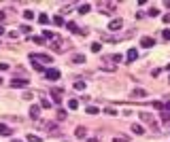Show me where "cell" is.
Returning <instances> with one entry per match:
<instances>
[{
	"label": "cell",
	"instance_id": "1",
	"mask_svg": "<svg viewBox=\"0 0 170 142\" xmlns=\"http://www.w3.org/2000/svg\"><path fill=\"white\" fill-rule=\"evenodd\" d=\"M140 121L147 123V125L151 127V132H160V123L153 119V115H149V112H140Z\"/></svg>",
	"mask_w": 170,
	"mask_h": 142
},
{
	"label": "cell",
	"instance_id": "2",
	"mask_svg": "<svg viewBox=\"0 0 170 142\" xmlns=\"http://www.w3.org/2000/svg\"><path fill=\"white\" fill-rule=\"evenodd\" d=\"M51 47H53V51H57V53H62V51H66V47H68V43L62 38V36H53L51 38Z\"/></svg>",
	"mask_w": 170,
	"mask_h": 142
},
{
	"label": "cell",
	"instance_id": "3",
	"mask_svg": "<svg viewBox=\"0 0 170 142\" xmlns=\"http://www.w3.org/2000/svg\"><path fill=\"white\" fill-rule=\"evenodd\" d=\"M30 59L32 62H36V64H53V59H51V55H47V53H30Z\"/></svg>",
	"mask_w": 170,
	"mask_h": 142
},
{
	"label": "cell",
	"instance_id": "4",
	"mask_svg": "<svg viewBox=\"0 0 170 142\" xmlns=\"http://www.w3.org/2000/svg\"><path fill=\"white\" fill-rule=\"evenodd\" d=\"M98 9H100V13L111 15V13L117 11V2H98Z\"/></svg>",
	"mask_w": 170,
	"mask_h": 142
},
{
	"label": "cell",
	"instance_id": "5",
	"mask_svg": "<svg viewBox=\"0 0 170 142\" xmlns=\"http://www.w3.org/2000/svg\"><path fill=\"white\" fill-rule=\"evenodd\" d=\"M121 28H124V19H121V17H119V19H111V21H109V30H111V32H119Z\"/></svg>",
	"mask_w": 170,
	"mask_h": 142
},
{
	"label": "cell",
	"instance_id": "6",
	"mask_svg": "<svg viewBox=\"0 0 170 142\" xmlns=\"http://www.w3.org/2000/svg\"><path fill=\"white\" fill-rule=\"evenodd\" d=\"M66 28H68L72 34H81V36H87V30H79V26H77L75 21H68V23H66Z\"/></svg>",
	"mask_w": 170,
	"mask_h": 142
},
{
	"label": "cell",
	"instance_id": "7",
	"mask_svg": "<svg viewBox=\"0 0 170 142\" xmlns=\"http://www.w3.org/2000/svg\"><path fill=\"white\" fill-rule=\"evenodd\" d=\"M9 85H11L13 89H17V87H28V85H30V81H28V79H13Z\"/></svg>",
	"mask_w": 170,
	"mask_h": 142
},
{
	"label": "cell",
	"instance_id": "8",
	"mask_svg": "<svg viewBox=\"0 0 170 142\" xmlns=\"http://www.w3.org/2000/svg\"><path fill=\"white\" fill-rule=\"evenodd\" d=\"M45 76H47L49 81H57V79H60V70H55V68H47V70H45Z\"/></svg>",
	"mask_w": 170,
	"mask_h": 142
},
{
	"label": "cell",
	"instance_id": "9",
	"mask_svg": "<svg viewBox=\"0 0 170 142\" xmlns=\"http://www.w3.org/2000/svg\"><path fill=\"white\" fill-rule=\"evenodd\" d=\"M140 47H147V49L155 47V38H151V36H142V38H140Z\"/></svg>",
	"mask_w": 170,
	"mask_h": 142
},
{
	"label": "cell",
	"instance_id": "10",
	"mask_svg": "<svg viewBox=\"0 0 170 142\" xmlns=\"http://www.w3.org/2000/svg\"><path fill=\"white\" fill-rule=\"evenodd\" d=\"M30 117H32L34 121H36V119L41 117V106H39V104H34V106H30Z\"/></svg>",
	"mask_w": 170,
	"mask_h": 142
},
{
	"label": "cell",
	"instance_id": "11",
	"mask_svg": "<svg viewBox=\"0 0 170 142\" xmlns=\"http://www.w3.org/2000/svg\"><path fill=\"white\" fill-rule=\"evenodd\" d=\"M45 127L49 130V134H51V136H60V130H57V125H55V123H47Z\"/></svg>",
	"mask_w": 170,
	"mask_h": 142
},
{
	"label": "cell",
	"instance_id": "12",
	"mask_svg": "<svg viewBox=\"0 0 170 142\" xmlns=\"http://www.w3.org/2000/svg\"><path fill=\"white\" fill-rule=\"evenodd\" d=\"M13 134V130L9 127V125H4V123H0V136H11Z\"/></svg>",
	"mask_w": 170,
	"mask_h": 142
},
{
	"label": "cell",
	"instance_id": "13",
	"mask_svg": "<svg viewBox=\"0 0 170 142\" xmlns=\"http://www.w3.org/2000/svg\"><path fill=\"white\" fill-rule=\"evenodd\" d=\"M136 57H138V51H136V49H130L128 55H126V59L128 62H136Z\"/></svg>",
	"mask_w": 170,
	"mask_h": 142
},
{
	"label": "cell",
	"instance_id": "14",
	"mask_svg": "<svg viewBox=\"0 0 170 142\" xmlns=\"http://www.w3.org/2000/svg\"><path fill=\"white\" fill-rule=\"evenodd\" d=\"M145 95H147L145 89H134V91H132V98H134V100H140V98H145Z\"/></svg>",
	"mask_w": 170,
	"mask_h": 142
},
{
	"label": "cell",
	"instance_id": "15",
	"mask_svg": "<svg viewBox=\"0 0 170 142\" xmlns=\"http://www.w3.org/2000/svg\"><path fill=\"white\" fill-rule=\"evenodd\" d=\"M85 134H87V130H85L83 125H79V127L75 130V136H77V138H85Z\"/></svg>",
	"mask_w": 170,
	"mask_h": 142
},
{
	"label": "cell",
	"instance_id": "16",
	"mask_svg": "<svg viewBox=\"0 0 170 142\" xmlns=\"http://www.w3.org/2000/svg\"><path fill=\"white\" fill-rule=\"evenodd\" d=\"M53 102H55V104L62 102V89H53Z\"/></svg>",
	"mask_w": 170,
	"mask_h": 142
},
{
	"label": "cell",
	"instance_id": "17",
	"mask_svg": "<svg viewBox=\"0 0 170 142\" xmlns=\"http://www.w3.org/2000/svg\"><path fill=\"white\" fill-rule=\"evenodd\" d=\"M132 132H134L136 136H142V134H145V130H142V125H136V123L132 125Z\"/></svg>",
	"mask_w": 170,
	"mask_h": 142
},
{
	"label": "cell",
	"instance_id": "18",
	"mask_svg": "<svg viewBox=\"0 0 170 142\" xmlns=\"http://www.w3.org/2000/svg\"><path fill=\"white\" fill-rule=\"evenodd\" d=\"M39 23H41V26L49 23V15H47V13H41V15H39Z\"/></svg>",
	"mask_w": 170,
	"mask_h": 142
},
{
	"label": "cell",
	"instance_id": "19",
	"mask_svg": "<svg viewBox=\"0 0 170 142\" xmlns=\"http://www.w3.org/2000/svg\"><path fill=\"white\" fill-rule=\"evenodd\" d=\"M72 64H77V66H79V64H85V55H75V57H72Z\"/></svg>",
	"mask_w": 170,
	"mask_h": 142
},
{
	"label": "cell",
	"instance_id": "20",
	"mask_svg": "<svg viewBox=\"0 0 170 142\" xmlns=\"http://www.w3.org/2000/svg\"><path fill=\"white\" fill-rule=\"evenodd\" d=\"M68 108H70V110H77V108H79V102H77L75 98H72V100H68Z\"/></svg>",
	"mask_w": 170,
	"mask_h": 142
},
{
	"label": "cell",
	"instance_id": "21",
	"mask_svg": "<svg viewBox=\"0 0 170 142\" xmlns=\"http://www.w3.org/2000/svg\"><path fill=\"white\" fill-rule=\"evenodd\" d=\"M72 87H75L77 91H83V89H85V83H83V81H75V85H72Z\"/></svg>",
	"mask_w": 170,
	"mask_h": 142
},
{
	"label": "cell",
	"instance_id": "22",
	"mask_svg": "<svg viewBox=\"0 0 170 142\" xmlns=\"http://www.w3.org/2000/svg\"><path fill=\"white\" fill-rule=\"evenodd\" d=\"M89 9H91V6L85 2V4H81V6H79V13H81V15H85V13H89Z\"/></svg>",
	"mask_w": 170,
	"mask_h": 142
},
{
	"label": "cell",
	"instance_id": "23",
	"mask_svg": "<svg viewBox=\"0 0 170 142\" xmlns=\"http://www.w3.org/2000/svg\"><path fill=\"white\" fill-rule=\"evenodd\" d=\"M85 112H87V115H98L100 110H98L96 106H87V108H85Z\"/></svg>",
	"mask_w": 170,
	"mask_h": 142
},
{
	"label": "cell",
	"instance_id": "24",
	"mask_svg": "<svg viewBox=\"0 0 170 142\" xmlns=\"http://www.w3.org/2000/svg\"><path fill=\"white\" fill-rule=\"evenodd\" d=\"M24 19H34V11H24Z\"/></svg>",
	"mask_w": 170,
	"mask_h": 142
},
{
	"label": "cell",
	"instance_id": "25",
	"mask_svg": "<svg viewBox=\"0 0 170 142\" xmlns=\"http://www.w3.org/2000/svg\"><path fill=\"white\" fill-rule=\"evenodd\" d=\"M41 108H51V102H49L47 98H42L41 100Z\"/></svg>",
	"mask_w": 170,
	"mask_h": 142
},
{
	"label": "cell",
	"instance_id": "26",
	"mask_svg": "<svg viewBox=\"0 0 170 142\" xmlns=\"http://www.w3.org/2000/svg\"><path fill=\"white\" fill-rule=\"evenodd\" d=\"M100 49H102L100 43H91V51H94V53H100Z\"/></svg>",
	"mask_w": 170,
	"mask_h": 142
},
{
	"label": "cell",
	"instance_id": "27",
	"mask_svg": "<svg viewBox=\"0 0 170 142\" xmlns=\"http://www.w3.org/2000/svg\"><path fill=\"white\" fill-rule=\"evenodd\" d=\"M28 142H41V138L34 136V134H28Z\"/></svg>",
	"mask_w": 170,
	"mask_h": 142
},
{
	"label": "cell",
	"instance_id": "28",
	"mask_svg": "<svg viewBox=\"0 0 170 142\" xmlns=\"http://www.w3.org/2000/svg\"><path fill=\"white\" fill-rule=\"evenodd\" d=\"M149 15H151V17H157V15H160V11H157L155 6H151V9H149Z\"/></svg>",
	"mask_w": 170,
	"mask_h": 142
},
{
	"label": "cell",
	"instance_id": "29",
	"mask_svg": "<svg viewBox=\"0 0 170 142\" xmlns=\"http://www.w3.org/2000/svg\"><path fill=\"white\" fill-rule=\"evenodd\" d=\"M53 23H55V26H64V19L57 15V17H53Z\"/></svg>",
	"mask_w": 170,
	"mask_h": 142
},
{
	"label": "cell",
	"instance_id": "30",
	"mask_svg": "<svg viewBox=\"0 0 170 142\" xmlns=\"http://www.w3.org/2000/svg\"><path fill=\"white\" fill-rule=\"evenodd\" d=\"M57 119H60V121H64V119H66V110H62V108H60V110H57Z\"/></svg>",
	"mask_w": 170,
	"mask_h": 142
},
{
	"label": "cell",
	"instance_id": "31",
	"mask_svg": "<svg viewBox=\"0 0 170 142\" xmlns=\"http://www.w3.org/2000/svg\"><path fill=\"white\" fill-rule=\"evenodd\" d=\"M113 142H130L126 138V136H115V138H113Z\"/></svg>",
	"mask_w": 170,
	"mask_h": 142
},
{
	"label": "cell",
	"instance_id": "32",
	"mask_svg": "<svg viewBox=\"0 0 170 142\" xmlns=\"http://www.w3.org/2000/svg\"><path fill=\"white\" fill-rule=\"evenodd\" d=\"M162 121H164V123H170V112H162Z\"/></svg>",
	"mask_w": 170,
	"mask_h": 142
},
{
	"label": "cell",
	"instance_id": "33",
	"mask_svg": "<svg viewBox=\"0 0 170 142\" xmlns=\"http://www.w3.org/2000/svg\"><path fill=\"white\" fill-rule=\"evenodd\" d=\"M102 68H104V70H109V72H113V70H115V66H113V64H102Z\"/></svg>",
	"mask_w": 170,
	"mask_h": 142
},
{
	"label": "cell",
	"instance_id": "34",
	"mask_svg": "<svg viewBox=\"0 0 170 142\" xmlns=\"http://www.w3.org/2000/svg\"><path fill=\"white\" fill-rule=\"evenodd\" d=\"M32 66H34V70H39V72H45V68H42L41 64H36V62H34V64H32Z\"/></svg>",
	"mask_w": 170,
	"mask_h": 142
},
{
	"label": "cell",
	"instance_id": "35",
	"mask_svg": "<svg viewBox=\"0 0 170 142\" xmlns=\"http://www.w3.org/2000/svg\"><path fill=\"white\" fill-rule=\"evenodd\" d=\"M34 43H36V45H42V43H45V38H42V36H34Z\"/></svg>",
	"mask_w": 170,
	"mask_h": 142
},
{
	"label": "cell",
	"instance_id": "36",
	"mask_svg": "<svg viewBox=\"0 0 170 142\" xmlns=\"http://www.w3.org/2000/svg\"><path fill=\"white\" fill-rule=\"evenodd\" d=\"M162 21H164V23H170V13H166V15L162 17Z\"/></svg>",
	"mask_w": 170,
	"mask_h": 142
},
{
	"label": "cell",
	"instance_id": "37",
	"mask_svg": "<svg viewBox=\"0 0 170 142\" xmlns=\"http://www.w3.org/2000/svg\"><path fill=\"white\" fill-rule=\"evenodd\" d=\"M19 30H21V32H24V34H28V32H30V26H21V28H19Z\"/></svg>",
	"mask_w": 170,
	"mask_h": 142
},
{
	"label": "cell",
	"instance_id": "38",
	"mask_svg": "<svg viewBox=\"0 0 170 142\" xmlns=\"http://www.w3.org/2000/svg\"><path fill=\"white\" fill-rule=\"evenodd\" d=\"M104 112H106V115H117V110H115V108H106Z\"/></svg>",
	"mask_w": 170,
	"mask_h": 142
},
{
	"label": "cell",
	"instance_id": "39",
	"mask_svg": "<svg viewBox=\"0 0 170 142\" xmlns=\"http://www.w3.org/2000/svg\"><path fill=\"white\" fill-rule=\"evenodd\" d=\"M164 38H166V41H170V30H164Z\"/></svg>",
	"mask_w": 170,
	"mask_h": 142
},
{
	"label": "cell",
	"instance_id": "40",
	"mask_svg": "<svg viewBox=\"0 0 170 142\" xmlns=\"http://www.w3.org/2000/svg\"><path fill=\"white\" fill-rule=\"evenodd\" d=\"M0 70H9V64H4V62H2V64H0Z\"/></svg>",
	"mask_w": 170,
	"mask_h": 142
},
{
	"label": "cell",
	"instance_id": "41",
	"mask_svg": "<svg viewBox=\"0 0 170 142\" xmlns=\"http://www.w3.org/2000/svg\"><path fill=\"white\" fill-rule=\"evenodd\" d=\"M87 142H100V140H98V138H89Z\"/></svg>",
	"mask_w": 170,
	"mask_h": 142
},
{
	"label": "cell",
	"instance_id": "42",
	"mask_svg": "<svg viewBox=\"0 0 170 142\" xmlns=\"http://www.w3.org/2000/svg\"><path fill=\"white\" fill-rule=\"evenodd\" d=\"M166 112H170V102H168V104H166Z\"/></svg>",
	"mask_w": 170,
	"mask_h": 142
},
{
	"label": "cell",
	"instance_id": "43",
	"mask_svg": "<svg viewBox=\"0 0 170 142\" xmlns=\"http://www.w3.org/2000/svg\"><path fill=\"white\" fill-rule=\"evenodd\" d=\"M2 19H4V13H2V11H0V21H2Z\"/></svg>",
	"mask_w": 170,
	"mask_h": 142
},
{
	"label": "cell",
	"instance_id": "44",
	"mask_svg": "<svg viewBox=\"0 0 170 142\" xmlns=\"http://www.w3.org/2000/svg\"><path fill=\"white\" fill-rule=\"evenodd\" d=\"M2 34H4V28H2V26H0V36H2Z\"/></svg>",
	"mask_w": 170,
	"mask_h": 142
},
{
	"label": "cell",
	"instance_id": "45",
	"mask_svg": "<svg viewBox=\"0 0 170 142\" xmlns=\"http://www.w3.org/2000/svg\"><path fill=\"white\" fill-rule=\"evenodd\" d=\"M11 142H24V140H17V138H15V140H11Z\"/></svg>",
	"mask_w": 170,
	"mask_h": 142
},
{
	"label": "cell",
	"instance_id": "46",
	"mask_svg": "<svg viewBox=\"0 0 170 142\" xmlns=\"http://www.w3.org/2000/svg\"><path fill=\"white\" fill-rule=\"evenodd\" d=\"M166 70H168V72H170V64H168V66H166Z\"/></svg>",
	"mask_w": 170,
	"mask_h": 142
},
{
	"label": "cell",
	"instance_id": "47",
	"mask_svg": "<svg viewBox=\"0 0 170 142\" xmlns=\"http://www.w3.org/2000/svg\"><path fill=\"white\" fill-rule=\"evenodd\" d=\"M2 81H4V79H2V76H0V85H2Z\"/></svg>",
	"mask_w": 170,
	"mask_h": 142
}]
</instances>
